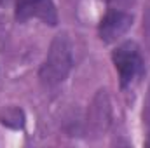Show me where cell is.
Listing matches in <instances>:
<instances>
[{
  "label": "cell",
  "mask_w": 150,
  "mask_h": 148,
  "mask_svg": "<svg viewBox=\"0 0 150 148\" xmlns=\"http://www.w3.org/2000/svg\"><path fill=\"white\" fill-rule=\"evenodd\" d=\"M74 65V45L67 33H59L52 40L47 56L40 66L38 77L47 87L58 85L67 78Z\"/></svg>",
  "instance_id": "1"
},
{
  "label": "cell",
  "mask_w": 150,
  "mask_h": 148,
  "mask_svg": "<svg viewBox=\"0 0 150 148\" xmlns=\"http://www.w3.org/2000/svg\"><path fill=\"white\" fill-rule=\"evenodd\" d=\"M2 2H4V0H0V4H2Z\"/></svg>",
  "instance_id": "7"
},
{
  "label": "cell",
  "mask_w": 150,
  "mask_h": 148,
  "mask_svg": "<svg viewBox=\"0 0 150 148\" xmlns=\"http://www.w3.org/2000/svg\"><path fill=\"white\" fill-rule=\"evenodd\" d=\"M133 25V16L124 12V11H117L112 9L108 11L101 21H100V26H98V33L100 38L107 44L115 42L119 37H122Z\"/></svg>",
  "instance_id": "4"
},
{
  "label": "cell",
  "mask_w": 150,
  "mask_h": 148,
  "mask_svg": "<svg viewBox=\"0 0 150 148\" xmlns=\"http://www.w3.org/2000/svg\"><path fill=\"white\" fill-rule=\"evenodd\" d=\"M143 124H145V129H147V132H149V141H147V145H150V85H149V91H147L145 103H143Z\"/></svg>",
  "instance_id": "6"
},
{
  "label": "cell",
  "mask_w": 150,
  "mask_h": 148,
  "mask_svg": "<svg viewBox=\"0 0 150 148\" xmlns=\"http://www.w3.org/2000/svg\"><path fill=\"white\" fill-rule=\"evenodd\" d=\"M2 124H5L9 127H14V129L23 127V111L18 110V108H9L2 115Z\"/></svg>",
  "instance_id": "5"
},
{
  "label": "cell",
  "mask_w": 150,
  "mask_h": 148,
  "mask_svg": "<svg viewBox=\"0 0 150 148\" xmlns=\"http://www.w3.org/2000/svg\"><path fill=\"white\" fill-rule=\"evenodd\" d=\"M113 65L119 72V78H120V85L126 87L129 85L136 75L142 72V56H140V49L134 42H124L120 44L112 54Z\"/></svg>",
  "instance_id": "2"
},
{
  "label": "cell",
  "mask_w": 150,
  "mask_h": 148,
  "mask_svg": "<svg viewBox=\"0 0 150 148\" xmlns=\"http://www.w3.org/2000/svg\"><path fill=\"white\" fill-rule=\"evenodd\" d=\"M14 14L19 23H25L32 18H37L51 26L58 23V12L52 0H16Z\"/></svg>",
  "instance_id": "3"
}]
</instances>
